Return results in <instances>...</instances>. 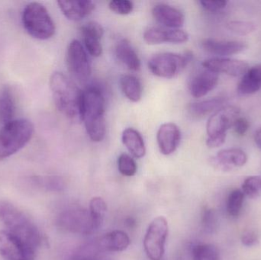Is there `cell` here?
<instances>
[{
	"label": "cell",
	"instance_id": "f35d334b",
	"mask_svg": "<svg viewBox=\"0 0 261 260\" xmlns=\"http://www.w3.org/2000/svg\"><path fill=\"white\" fill-rule=\"evenodd\" d=\"M242 242L246 247L255 246L259 242L258 235L253 230L245 232L242 236Z\"/></svg>",
	"mask_w": 261,
	"mask_h": 260
},
{
	"label": "cell",
	"instance_id": "60d3db41",
	"mask_svg": "<svg viewBox=\"0 0 261 260\" xmlns=\"http://www.w3.org/2000/svg\"><path fill=\"white\" fill-rule=\"evenodd\" d=\"M126 224H128V227H133L135 225V221H134L133 219H132V218H128V219L127 220Z\"/></svg>",
	"mask_w": 261,
	"mask_h": 260
},
{
	"label": "cell",
	"instance_id": "f546056e",
	"mask_svg": "<svg viewBox=\"0 0 261 260\" xmlns=\"http://www.w3.org/2000/svg\"><path fill=\"white\" fill-rule=\"evenodd\" d=\"M193 260H219V251L213 244H198L192 249Z\"/></svg>",
	"mask_w": 261,
	"mask_h": 260
},
{
	"label": "cell",
	"instance_id": "4fadbf2b",
	"mask_svg": "<svg viewBox=\"0 0 261 260\" xmlns=\"http://www.w3.org/2000/svg\"><path fill=\"white\" fill-rule=\"evenodd\" d=\"M144 41L150 45L173 43L182 44L189 40V35L182 29L167 28L164 27H150L143 35Z\"/></svg>",
	"mask_w": 261,
	"mask_h": 260
},
{
	"label": "cell",
	"instance_id": "6da1fadb",
	"mask_svg": "<svg viewBox=\"0 0 261 260\" xmlns=\"http://www.w3.org/2000/svg\"><path fill=\"white\" fill-rule=\"evenodd\" d=\"M50 87L58 111L70 120L82 122V90L61 72L51 75Z\"/></svg>",
	"mask_w": 261,
	"mask_h": 260
},
{
	"label": "cell",
	"instance_id": "7402d4cb",
	"mask_svg": "<svg viewBox=\"0 0 261 260\" xmlns=\"http://www.w3.org/2000/svg\"><path fill=\"white\" fill-rule=\"evenodd\" d=\"M130 238L123 230H113L106 234L100 241L99 245L107 252H122L130 245Z\"/></svg>",
	"mask_w": 261,
	"mask_h": 260
},
{
	"label": "cell",
	"instance_id": "5bb4252c",
	"mask_svg": "<svg viewBox=\"0 0 261 260\" xmlns=\"http://www.w3.org/2000/svg\"><path fill=\"white\" fill-rule=\"evenodd\" d=\"M248 161V156L239 148L222 150L215 157L210 159V163L216 169L222 171H230L241 167Z\"/></svg>",
	"mask_w": 261,
	"mask_h": 260
},
{
	"label": "cell",
	"instance_id": "5b68a950",
	"mask_svg": "<svg viewBox=\"0 0 261 260\" xmlns=\"http://www.w3.org/2000/svg\"><path fill=\"white\" fill-rule=\"evenodd\" d=\"M21 21L26 32L36 39H49L56 31L48 11L39 3H30L24 7Z\"/></svg>",
	"mask_w": 261,
	"mask_h": 260
},
{
	"label": "cell",
	"instance_id": "4dcf8cb0",
	"mask_svg": "<svg viewBox=\"0 0 261 260\" xmlns=\"http://www.w3.org/2000/svg\"><path fill=\"white\" fill-rule=\"evenodd\" d=\"M245 195L243 192L239 189H236L231 192L227 200V212L229 216L237 218L242 212L243 207Z\"/></svg>",
	"mask_w": 261,
	"mask_h": 260
},
{
	"label": "cell",
	"instance_id": "ba28073f",
	"mask_svg": "<svg viewBox=\"0 0 261 260\" xmlns=\"http://www.w3.org/2000/svg\"><path fill=\"white\" fill-rule=\"evenodd\" d=\"M168 232V222L164 217H158L150 223L143 242L144 252L149 259H163Z\"/></svg>",
	"mask_w": 261,
	"mask_h": 260
},
{
	"label": "cell",
	"instance_id": "8d00e7d4",
	"mask_svg": "<svg viewBox=\"0 0 261 260\" xmlns=\"http://www.w3.org/2000/svg\"><path fill=\"white\" fill-rule=\"evenodd\" d=\"M202 7L208 12H218L225 9L228 2L225 0H212V1H199Z\"/></svg>",
	"mask_w": 261,
	"mask_h": 260
},
{
	"label": "cell",
	"instance_id": "7a4b0ae2",
	"mask_svg": "<svg viewBox=\"0 0 261 260\" xmlns=\"http://www.w3.org/2000/svg\"><path fill=\"white\" fill-rule=\"evenodd\" d=\"M0 221L8 232L38 250L45 242L36 224L22 211L9 201H0Z\"/></svg>",
	"mask_w": 261,
	"mask_h": 260
},
{
	"label": "cell",
	"instance_id": "44dd1931",
	"mask_svg": "<svg viewBox=\"0 0 261 260\" xmlns=\"http://www.w3.org/2000/svg\"><path fill=\"white\" fill-rule=\"evenodd\" d=\"M116 54L118 60L132 71L141 69V60L138 53L127 39H121L116 44Z\"/></svg>",
	"mask_w": 261,
	"mask_h": 260
},
{
	"label": "cell",
	"instance_id": "277c9868",
	"mask_svg": "<svg viewBox=\"0 0 261 260\" xmlns=\"http://www.w3.org/2000/svg\"><path fill=\"white\" fill-rule=\"evenodd\" d=\"M35 128L27 119H14L0 128V160L22 149L32 139Z\"/></svg>",
	"mask_w": 261,
	"mask_h": 260
},
{
	"label": "cell",
	"instance_id": "e0dca14e",
	"mask_svg": "<svg viewBox=\"0 0 261 260\" xmlns=\"http://www.w3.org/2000/svg\"><path fill=\"white\" fill-rule=\"evenodd\" d=\"M152 15L167 28L180 29L185 22L184 14L179 9L164 3L155 5L152 9Z\"/></svg>",
	"mask_w": 261,
	"mask_h": 260
},
{
	"label": "cell",
	"instance_id": "8992f818",
	"mask_svg": "<svg viewBox=\"0 0 261 260\" xmlns=\"http://www.w3.org/2000/svg\"><path fill=\"white\" fill-rule=\"evenodd\" d=\"M240 111V108L234 105H225L210 116L206 125V145L208 148H216L224 145L227 131L233 127Z\"/></svg>",
	"mask_w": 261,
	"mask_h": 260
},
{
	"label": "cell",
	"instance_id": "7c38bea8",
	"mask_svg": "<svg viewBox=\"0 0 261 260\" xmlns=\"http://www.w3.org/2000/svg\"><path fill=\"white\" fill-rule=\"evenodd\" d=\"M202 65L205 70L217 74L224 73L234 77L243 76L249 69V65L245 61L228 57L210 58L204 61Z\"/></svg>",
	"mask_w": 261,
	"mask_h": 260
},
{
	"label": "cell",
	"instance_id": "ffe728a7",
	"mask_svg": "<svg viewBox=\"0 0 261 260\" xmlns=\"http://www.w3.org/2000/svg\"><path fill=\"white\" fill-rule=\"evenodd\" d=\"M218 82L219 74L205 69L192 79L190 85V94L195 98L203 97L216 88Z\"/></svg>",
	"mask_w": 261,
	"mask_h": 260
},
{
	"label": "cell",
	"instance_id": "8fae6325",
	"mask_svg": "<svg viewBox=\"0 0 261 260\" xmlns=\"http://www.w3.org/2000/svg\"><path fill=\"white\" fill-rule=\"evenodd\" d=\"M0 255L6 260H34L36 250L8 230H2Z\"/></svg>",
	"mask_w": 261,
	"mask_h": 260
},
{
	"label": "cell",
	"instance_id": "2e32d148",
	"mask_svg": "<svg viewBox=\"0 0 261 260\" xmlns=\"http://www.w3.org/2000/svg\"><path fill=\"white\" fill-rule=\"evenodd\" d=\"M202 47L211 54L216 55L218 57H224L244 51L248 45L243 41L206 38L202 41Z\"/></svg>",
	"mask_w": 261,
	"mask_h": 260
},
{
	"label": "cell",
	"instance_id": "d6a6232c",
	"mask_svg": "<svg viewBox=\"0 0 261 260\" xmlns=\"http://www.w3.org/2000/svg\"><path fill=\"white\" fill-rule=\"evenodd\" d=\"M242 192L244 195L252 199L259 198L261 194V177H248L242 184Z\"/></svg>",
	"mask_w": 261,
	"mask_h": 260
},
{
	"label": "cell",
	"instance_id": "9c48e42d",
	"mask_svg": "<svg viewBox=\"0 0 261 260\" xmlns=\"http://www.w3.org/2000/svg\"><path fill=\"white\" fill-rule=\"evenodd\" d=\"M58 227L71 233L90 235L95 228L89 210L70 209L60 214L57 221Z\"/></svg>",
	"mask_w": 261,
	"mask_h": 260
},
{
	"label": "cell",
	"instance_id": "52a82bcc",
	"mask_svg": "<svg viewBox=\"0 0 261 260\" xmlns=\"http://www.w3.org/2000/svg\"><path fill=\"white\" fill-rule=\"evenodd\" d=\"M193 57V53L190 51L182 54L166 52L152 56L147 65L150 71L155 76L171 79L180 73L191 62Z\"/></svg>",
	"mask_w": 261,
	"mask_h": 260
},
{
	"label": "cell",
	"instance_id": "d6986e66",
	"mask_svg": "<svg viewBox=\"0 0 261 260\" xmlns=\"http://www.w3.org/2000/svg\"><path fill=\"white\" fill-rule=\"evenodd\" d=\"M58 4L64 16L73 21H81L89 16L96 8L95 3L89 0H60Z\"/></svg>",
	"mask_w": 261,
	"mask_h": 260
},
{
	"label": "cell",
	"instance_id": "603a6c76",
	"mask_svg": "<svg viewBox=\"0 0 261 260\" xmlns=\"http://www.w3.org/2000/svg\"><path fill=\"white\" fill-rule=\"evenodd\" d=\"M261 89V64L248 69L238 85V93L241 95H252Z\"/></svg>",
	"mask_w": 261,
	"mask_h": 260
},
{
	"label": "cell",
	"instance_id": "e575fe53",
	"mask_svg": "<svg viewBox=\"0 0 261 260\" xmlns=\"http://www.w3.org/2000/svg\"><path fill=\"white\" fill-rule=\"evenodd\" d=\"M217 218L214 211L210 209H204L202 215V224L207 233H213L217 228Z\"/></svg>",
	"mask_w": 261,
	"mask_h": 260
},
{
	"label": "cell",
	"instance_id": "9a60e30c",
	"mask_svg": "<svg viewBox=\"0 0 261 260\" xmlns=\"http://www.w3.org/2000/svg\"><path fill=\"white\" fill-rule=\"evenodd\" d=\"M180 140V129L174 123L163 124L156 133L160 152L165 156L170 155L176 151Z\"/></svg>",
	"mask_w": 261,
	"mask_h": 260
},
{
	"label": "cell",
	"instance_id": "ac0fdd59",
	"mask_svg": "<svg viewBox=\"0 0 261 260\" xmlns=\"http://www.w3.org/2000/svg\"><path fill=\"white\" fill-rule=\"evenodd\" d=\"M81 34L87 51L95 57L102 54V45L101 43L104 35V29L99 23L90 21L81 27Z\"/></svg>",
	"mask_w": 261,
	"mask_h": 260
},
{
	"label": "cell",
	"instance_id": "cb8c5ba5",
	"mask_svg": "<svg viewBox=\"0 0 261 260\" xmlns=\"http://www.w3.org/2000/svg\"><path fill=\"white\" fill-rule=\"evenodd\" d=\"M122 143L135 158H141L146 154V147L141 134L137 130L129 128L122 133Z\"/></svg>",
	"mask_w": 261,
	"mask_h": 260
},
{
	"label": "cell",
	"instance_id": "1f68e13d",
	"mask_svg": "<svg viewBox=\"0 0 261 260\" xmlns=\"http://www.w3.org/2000/svg\"><path fill=\"white\" fill-rule=\"evenodd\" d=\"M118 169L124 177H134L138 170V166L133 157L127 154H122L118 158Z\"/></svg>",
	"mask_w": 261,
	"mask_h": 260
},
{
	"label": "cell",
	"instance_id": "d4e9b609",
	"mask_svg": "<svg viewBox=\"0 0 261 260\" xmlns=\"http://www.w3.org/2000/svg\"><path fill=\"white\" fill-rule=\"evenodd\" d=\"M227 99L225 97H215L201 102L191 103L189 106V111L193 117L202 118L216 112L222 107L225 106Z\"/></svg>",
	"mask_w": 261,
	"mask_h": 260
},
{
	"label": "cell",
	"instance_id": "484cf974",
	"mask_svg": "<svg viewBox=\"0 0 261 260\" xmlns=\"http://www.w3.org/2000/svg\"><path fill=\"white\" fill-rule=\"evenodd\" d=\"M16 111L15 98L9 87L0 90V124L4 125L14 120Z\"/></svg>",
	"mask_w": 261,
	"mask_h": 260
},
{
	"label": "cell",
	"instance_id": "d590c367",
	"mask_svg": "<svg viewBox=\"0 0 261 260\" xmlns=\"http://www.w3.org/2000/svg\"><path fill=\"white\" fill-rule=\"evenodd\" d=\"M109 7L115 13L126 15L133 11L134 4L128 0H113L109 3Z\"/></svg>",
	"mask_w": 261,
	"mask_h": 260
},
{
	"label": "cell",
	"instance_id": "3957f363",
	"mask_svg": "<svg viewBox=\"0 0 261 260\" xmlns=\"http://www.w3.org/2000/svg\"><path fill=\"white\" fill-rule=\"evenodd\" d=\"M106 102L102 90L91 85L83 91L82 122L90 140L101 142L105 137Z\"/></svg>",
	"mask_w": 261,
	"mask_h": 260
},
{
	"label": "cell",
	"instance_id": "836d02e7",
	"mask_svg": "<svg viewBox=\"0 0 261 260\" xmlns=\"http://www.w3.org/2000/svg\"><path fill=\"white\" fill-rule=\"evenodd\" d=\"M227 27L236 35L245 36L255 32L257 27L252 21H231L227 24Z\"/></svg>",
	"mask_w": 261,
	"mask_h": 260
},
{
	"label": "cell",
	"instance_id": "30bf717a",
	"mask_svg": "<svg viewBox=\"0 0 261 260\" xmlns=\"http://www.w3.org/2000/svg\"><path fill=\"white\" fill-rule=\"evenodd\" d=\"M67 64L72 76L80 82H85L91 76V66L87 51L78 40H73L67 50Z\"/></svg>",
	"mask_w": 261,
	"mask_h": 260
},
{
	"label": "cell",
	"instance_id": "ab89813d",
	"mask_svg": "<svg viewBox=\"0 0 261 260\" xmlns=\"http://www.w3.org/2000/svg\"><path fill=\"white\" fill-rule=\"evenodd\" d=\"M254 140H255V143H257V146L261 148V128L256 131L255 135H254Z\"/></svg>",
	"mask_w": 261,
	"mask_h": 260
},
{
	"label": "cell",
	"instance_id": "4316f807",
	"mask_svg": "<svg viewBox=\"0 0 261 260\" xmlns=\"http://www.w3.org/2000/svg\"><path fill=\"white\" fill-rule=\"evenodd\" d=\"M121 90L125 97L132 102H138L143 94V87L141 81L133 75H123L121 76Z\"/></svg>",
	"mask_w": 261,
	"mask_h": 260
},
{
	"label": "cell",
	"instance_id": "83f0119b",
	"mask_svg": "<svg viewBox=\"0 0 261 260\" xmlns=\"http://www.w3.org/2000/svg\"><path fill=\"white\" fill-rule=\"evenodd\" d=\"M107 206L101 197H94L90 201V212L95 230H97L102 226L107 213Z\"/></svg>",
	"mask_w": 261,
	"mask_h": 260
},
{
	"label": "cell",
	"instance_id": "74e56055",
	"mask_svg": "<svg viewBox=\"0 0 261 260\" xmlns=\"http://www.w3.org/2000/svg\"><path fill=\"white\" fill-rule=\"evenodd\" d=\"M249 122L245 118L239 117L233 125L234 132L237 135L244 136L249 129Z\"/></svg>",
	"mask_w": 261,
	"mask_h": 260
},
{
	"label": "cell",
	"instance_id": "f1b7e54d",
	"mask_svg": "<svg viewBox=\"0 0 261 260\" xmlns=\"http://www.w3.org/2000/svg\"><path fill=\"white\" fill-rule=\"evenodd\" d=\"M33 182L38 187L49 192H62L67 186L59 177H34Z\"/></svg>",
	"mask_w": 261,
	"mask_h": 260
}]
</instances>
